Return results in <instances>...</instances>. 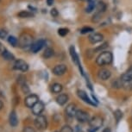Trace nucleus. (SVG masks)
I'll list each match as a JSON object with an SVG mask.
<instances>
[{"label":"nucleus","mask_w":132,"mask_h":132,"mask_svg":"<svg viewBox=\"0 0 132 132\" xmlns=\"http://www.w3.org/2000/svg\"><path fill=\"white\" fill-rule=\"evenodd\" d=\"M113 55L112 53L110 51H103L98 56L96 60V63L98 66H104V65H110L112 62Z\"/></svg>","instance_id":"1"},{"label":"nucleus","mask_w":132,"mask_h":132,"mask_svg":"<svg viewBox=\"0 0 132 132\" xmlns=\"http://www.w3.org/2000/svg\"><path fill=\"white\" fill-rule=\"evenodd\" d=\"M103 125V118L98 116L94 117L89 121V132H96Z\"/></svg>","instance_id":"2"},{"label":"nucleus","mask_w":132,"mask_h":132,"mask_svg":"<svg viewBox=\"0 0 132 132\" xmlns=\"http://www.w3.org/2000/svg\"><path fill=\"white\" fill-rule=\"evenodd\" d=\"M54 55V50L51 48H47L43 53V57L45 59H49Z\"/></svg>","instance_id":"23"},{"label":"nucleus","mask_w":132,"mask_h":132,"mask_svg":"<svg viewBox=\"0 0 132 132\" xmlns=\"http://www.w3.org/2000/svg\"><path fill=\"white\" fill-rule=\"evenodd\" d=\"M38 101H39L38 96L36 95V94H30V95H29L25 98L24 104H25V105L27 107H29V108H32Z\"/></svg>","instance_id":"6"},{"label":"nucleus","mask_w":132,"mask_h":132,"mask_svg":"<svg viewBox=\"0 0 132 132\" xmlns=\"http://www.w3.org/2000/svg\"><path fill=\"white\" fill-rule=\"evenodd\" d=\"M114 117H115L117 122H118L121 120V118H123V112L120 111V110H117V111L114 112Z\"/></svg>","instance_id":"25"},{"label":"nucleus","mask_w":132,"mask_h":132,"mask_svg":"<svg viewBox=\"0 0 132 132\" xmlns=\"http://www.w3.org/2000/svg\"><path fill=\"white\" fill-rule=\"evenodd\" d=\"M103 39H104V36L102 34H99V33H93L88 37L89 42L93 44L98 43V42L103 41Z\"/></svg>","instance_id":"10"},{"label":"nucleus","mask_w":132,"mask_h":132,"mask_svg":"<svg viewBox=\"0 0 132 132\" xmlns=\"http://www.w3.org/2000/svg\"><path fill=\"white\" fill-rule=\"evenodd\" d=\"M22 91H23V93H29V86H27L25 83H23L22 85Z\"/></svg>","instance_id":"32"},{"label":"nucleus","mask_w":132,"mask_h":132,"mask_svg":"<svg viewBox=\"0 0 132 132\" xmlns=\"http://www.w3.org/2000/svg\"><path fill=\"white\" fill-rule=\"evenodd\" d=\"M4 51V48L3 47V45H2L1 42H0V54H2V53H3Z\"/></svg>","instance_id":"36"},{"label":"nucleus","mask_w":132,"mask_h":132,"mask_svg":"<svg viewBox=\"0 0 132 132\" xmlns=\"http://www.w3.org/2000/svg\"><path fill=\"white\" fill-rule=\"evenodd\" d=\"M0 1H1V0H0Z\"/></svg>","instance_id":"42"},{"label":"nucleus","mask_w":132,"mask_h":132,"mask_svg":"<svg viewBox=\"0 0 132 132\" xmlns=\"http://www.w3.org/2000/svg\"><path fill=\"white\" fill-rule=\"evenodd\" d=\"M35 125L39 129H45L48 126V121L44 116H38L35 119Z\"/></svg>","instance_id":"4"},{"label":"nucleus","mask_w":132,"mask_h":132,"mask_svg":"<svg viewBox=\"0 0 132 132\" xmlns=\"http://www.w3.org/2000/svg\"><path fill=\"white\" fill-rule=\"evenodd\" d=\"M23 132H36V130H35V129L32 128V127L28 126V127H25V128L23 129Z\"/></svg>","instance_id":"33"},{"label":"nucleus","mask_w":132,"mask_h":132,"mask_svg":"<svg viewBox=\"0 0 132 132\" xmlns=\"http://www.w3.org/2000/svg\"><path fill=\"white\" fill-rule=\"evenodd\" d=\"M69 51H70V54H71V57H72L73 61L77 65V66L80 67V62H79V56H78V54H77L76 51H75V48H74L73 46H71L70 48H69Z\"/></svg>","instance_id":"15"},{"label":"nucleus","mask_w":132,"mask_h":132,"mask_svg":"<svg viewBox=\"0 0 132 132\" xmlns=\"http://www.w3.org/2000/svg\"><path fill=\"white\" fill-rule=\"evenodd\" d=\"M78 96L83 101H85L86 103H87V104H92V105H96L95 104L93 103V101L91 100L90 98H89V97L87 96V93H86L85 91H82V90H79L78 92Z\"/></svg>","instance_id":"14"},{"label":"nucleus","mask_w":132,"mask_h":132,"mask_svg":"<svg viewBox=\"0 0 132 132\" xmlns=\"http://www.w3.org/2000/svg\"><path fill=\"white\" fill-rule=\"evenodd\" d=\"M61 132H73V129H72L71 126L65 125L64 127H62V129H61Z\"/></svg>","instance_id":"29"},{"label":"nucleus","mask_w":132,"mask_h":132,"mask_svg":"<svg viewBox=\"0 0 132 132\" xmlns=\"http://www.w3.org/2000/svg\"><path fill=\"white\" fill-rule=\"evenodd\" d=\"M18 43L21 48L31 47V45L33 44V37L29 34H23L19 37Z\"/></svg>","instance_id":"3"},{"label":"nucleus","mask_w":132,"mask_h":132,"mask_svg":"<svg viewBox=\"0 0 132 132\" xmlns=\"http://www.w3.org/2000/svg\"><path fill=\"white\" fill-rule=\"evenodd\" d=\"M96 8V3H95V0H90L88 1V5H87L86 11L87 13H91L92 11H94V9Z\"/></svg>","instance_id":"20"},{"label":"nucleus","mask_w":132,"mask_h":132,"mask_svg":"<svg viewBox=\"0 0 132 132\" xmlns=\"http://www.w3.org/2000/svg\"><path fill=\"white\" fill-rule=\"evenodd\" d=\"M75 118L79 123H86L89 121V115L86 111H82V110H78L76 111Z\"/></svg>","instance_id":"7"},{"label":"nucleus","mask_w":132,"mask_h":132,"mask_svg":"<svg viewBox=\"0 0 132 132\" xmlns=\"http://www.w3.org/2000/svg\"><path fill=\"white\" fill-rule=\"evenodd\" d=\"M69 32V29H66V28H61V29H59L58 30V34L60 35L61 36H65L68 34Z\"/></svg>","instance_id":"27"},{"label":"nucleus","mask_w":132,"mask_h":132,"mask_svg":"<svg viewBox=\"0 0 132 132\" xmlns=\"http://www.w3.org/2000/svg\"><path fill=\"white\" fill-rule=\"evenodd\" d=\"M121 80L123 82L132 80V67H130V68L121 76Z\"/></svg>","instance_id":"17"},{"label":"nucleus","mask_w":132,"mask_h":132,"mask_svg":"<svg viewBox=\"0 0 132 132\" xmlns=\"http://www.w3.org/2000/svg\"><path fill=\"white\" fill-rule=\"evenodd\" d=\"M98 76L99 79H102V80H107L108 79L111 78V71L108 70V69L103 68V69H101V70L98 71Z\"/></svg>","instance_id":"12"},{"label":"nucleus","mask_w":132,"mask_h":132,"mask_svg":"<svg viewBox=\"0 0 132 132\" xmlns=\"http://www.w3.org/2000/svg\"><path fill=\"white\" fill-rule=\"evenodd\" d=\"M94 29L93 28H91V27H84V28H82L80 29V33L81 34H87V33H91V32H93Z\"/></svg>","instance_id":"28"},{"label":"nucleus","mask_w":132,"mask_h":132,"mask_svg":"<svg viewBox=\"0 0 132 132\" xmlns=\"http://www.w3.org/2000/svg\"><path fill=\"white\" fill-rule=\"evenodd\" d=\"M68 100V96L67 94H61L56 98V102L60 105H64Z\"/></svg>","instance_id":"18"},{"label":"nucleus","mask_w":132,"mask_h":132,"mask_svg":"<svg viewBox=\"0 0 132 132\" xmlns=\"http://www.w3.org/2000/svg\"><path fill=\"white\" fill-rule=\"evenodd\" d=\"M123 86L125 87L127 90H131L132 89V80L130 81H127V82H123Z\"/></svg>","instance_id":"30"},{"label":"nucleus","mask_w":132,"mask_h":132,"mask_svg":"<svg viewBox=\"0 0 132 132\" xmlns=\"http://www.w3.org/2000/svg\"><path fill=\"white\" fill-rule=\"evenodd\" d=\"M67 66L64 64H60V65H57L55 66L53 69V73L54 75L56 76H61L65 74V73L67 72Z\"/></svg>","instance_id":"8"},{"label":"nucleus","mask_w":132,"mask_h":132,"mask_svg":"<svg viewBox=\"0 0 132 132\" xmlns=\"http://www.w3.org/2000/svg\"><path fill=\"white\" fill-rule=\"evenodd\" d=\"M2 107H3V103H2V101H0V110L2 109Z\"/></svg>","instance_id":"39"},{"label":"nucleus","mask_w":132,"mask_h":132,"mask_svg":"<svg viewBox=\"0 0 132 132\" xmlns=\"http://www.w3.org/2000/svg\"><path fill=\"white\" fill-rule=\"evenodd\" d=\"M80 1H83V0H80Z\"/></svg>","instance_id":"41"},{"label":"nucleus","mask_w":132,"mask_h":132,"mask_svg":"<svg viewBox=\"0 0 132 132\" xmlns=\"http://www.w3.org/2000/svg\"><path fill=\"white\" fill-rule=\"evenodd\" d=\"M102 132H111V129H110V128H105V129H103V131H102Z\"/></svg>","instance_id":"38"},{"label":"nucleus","mask_w":132,"mask_h":132,"mask_svg":"<svg viewBox=\"0 0 132 132\" xmlns=\"http://www.w3.org/2000/svg\"><path fill=\"white\" fill-rule=\"evenodd\" d=\"M107 42H105V43H104L103 44V46H100V47H98V48H97L96 49H95V51H97V52H98V51H100V50H103L104 48H105L106 47H107Z\"/></svg>","instance_id":"34"},{"label":"nucleus","mask_w":132,"mask_h":132,"mask_svg":"<svg viewBox=\"0 0 132 132\" xmlns=\"http://www.w3.org/2000/svg\"><path fill=\"white\" fill-rule=\"evenodd\" d=\"M17 16H18L19 17H21V18H28V17L33 16V14L30 13V12H29V11H23L19 12V13L17 14Z\"/></svg>","instance_id":"24"},{"label":"nucleus","mask_w":132,"mask_h":132,"mask_svg":"<svg viewBox=\"0 0 132 132\" xmlns=\"http://www.w3.org/2000/svg\"><path fill=\"white\" fill-rule=\"evenodd\" d=\"M96 10H97V13H101V12H104V11L106 10V5L104 2H99L98 3L96 6Z\"/></svg>","instance_id":"21"},{"label":"nucleus","mask_w":132,"mask_h":132,"mask_svg":"<svg viewBox=\"0 0 132 132\" xmlns=\"http://www.w3.org/2000/svg\"><path fill=\"white\" fill-rule=\"evenodd\" d=\"M58 11H57V10L55 9V8H54V9H52L51 10V15H52V16H54V17H55V16H58Z\"/></svg>","instance_id":"35"},{"label":"nucleus","mask_w":132,"mask_h":132,"mask_svg":"<svg viewBox=\"0 0 132 132\" xmlns=\"http://www.w3.org/2000/svg\"><path fill=\"white\" fill-rule=\"evenodd\" d=\"M8 42L10 44H11L13 47H16L17 45V43H18V41H17V39L16 38V37L14 36H9L8 38Z\"/></svg>","instance_id":"26"},{"label":"nucleus","mask_w":132,"mask_h":132,"mask_svg":"<svg viewBox=\"0 0 132 132\" xmlns=\"http://www.w3.org/2000/svg\"><path fill=\"white\" fill-rule=\"evenodd\" d=\"M2 56H3V58L4 60H6V61H14L15 60V56L11 52L6 50V49H4V51L2 53Z\"/></svg>","instance_id":"19"},{"label":"nucleus","mask_w":132,"mask_h":132,"mask_svg":"<svg viewBox=\"0 0 132 132\" xmlns=\"http://www.w3.org/2000/svg\"><path fill=\"white\" fill-rule=\"evenodd\" d=\"M7 36H8V33H7V31L4 30V29H0V38H1V39H4V38H6Z\"/></svg>","instance_id":"31"},{"label":"nucleus","mask_w":132,"mask_h":132,"mask_svg":"<svg viewBox=\"0 0 132 132\" xmlns=\"http://www.w3.org/2000/svg\"><path fill=\"white\" fill-rule=\"evenodd\" d=\"M13 68L15 70H19L22 72H26L29 69V65L26 61H24L23 60H17L15 61Z\"/></svg>","instance_id":"5"},{"label":"nucleus","mask_w":132,"mask_h":132,"mask_svg":"<svg viewBox=\"0 0 132 132\" xmlns=\"http://www.w3.org/2000/svg\"><path fill=\"white\" fill-rule=\"evenodd\" d=\"M9 121H10V124H11V126H13V127L17 126V124H18V118H17L16 113L15 111H12L10 113Z\"/></svg>","instance_id":"16"},{"label":"nucleus","mask_w":132,"mask_h":132,"mask_svg":"<svg viewBox=\"0 0 132 132\" xmlns=\"http://www.w3.org/2000/svg\"><path fill=\"white\" fill-rule=\"evenodd\" d=\"M47 4H48V5L51 6L54 4V0H47Z\"/></svg>","instance_id":"37"},{"label":"nucleus","mask_w":132,"mask_h":132,"mask_svg":"<svg viewBox=\"0 0 132 132\" xmlns=\"http://www.w3.org/2000/svg\"><path fill=\"white\" fill-rule=\"evenodd\" d=\"M62 86L59 83H54L53 86H52V92L54 93H60L62 91Z\"/></svg>","instance_id":"22"},{"label":"nucleus","mask_w":132,"mask_h":132,"mask_svg":"<svg viewBox=\"0 0 132 132\" xmlns=\"http://www.w3.org/2000/svg\"><path fill=\"white\" fill-rule=\"evenodd\" d=\"M77 132H83L81 130V129H78V130H77Z\"/></svg>","instance_id":"40"},{"label":"nucleus","mask_w":132,"mask_h":132,"mask_svg":"<svg viewBox=\"0 0 132 132\" xmlns=\"http://www.w3.org/2000/svg\"><path fill=\"white\" fill-rule=\"evenodd\" d=\"M76 105L74 104H69L66 108V114L69 118H73L76 114Z\"/></svg>","instance_id":"13"},{"label":"nucleus","mask_w":132,"mask_h":132,"mask_svg":"<svg viewBox=\"0 0 132 132\" xmlns=\"http://www.w3.org/2000/svg\"><path fill=\"white\" fill-rule=\"evenodd\" d=\"M45 41L44 40H39V41L36 42L35 43H33L31 45V51L33 52V53H37V52H39L41 49L43 48V46L45 45Z\"/></svg>","instance_id":"11"},{"label":"nucleus","mask_w":132,"mask_h":132,"mask_svg":"<svg viewBox=\"0 0 132 132\" xmlns=\"http://www.w3.org/2000/svg\"><path fill=\"white\" fill-rule=\"evenodd\" d=\"M43 111H44V104L42 101H38L32 107V112L36 116H40Z\"/></svg>","instance_id":"9"}]
</instances>
